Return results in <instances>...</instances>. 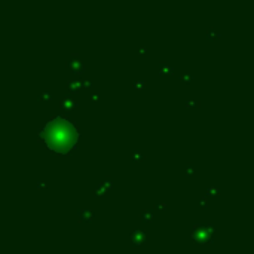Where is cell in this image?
I'll list each match as a JSON object with an SVG mask.
<instances>
[{"instance_id": "8992f818", "label": "cell", "mask_w": 254, "mask_h": 254, "mask_svg": "<svg viewBox=\"0 0 254 254\" xmlns=\"http://www.w3.org/2000/svg\"><path fill=\"white\" fill-rule=\"evenodd\" d=\"M143 232H138V230H137V232H134V233H132V242H135V244H140V242H141V241H143Z\"/></svg>"}, {"instance_id": "6da1fadb", "label": "cell", "mask_w": 254, "mask_h": 254, "mask_svg": "<svg viewBox=\"0 0 254 254\" xmlns=\"http://www.w3.org/2000/svg\"><path fill=\"white\" fill-rule=\"evenodd\" d=\"M42 137L46 140L48 146L52 150L58 153H64V152H69L74 146L77 132H76V128L67 119L55 117L54 121H51L45 127Z\"/></svg>"}, {"instance_id": "5b68a950", "label": "cell", "mask_w": 254, "mask_h": 254, "mask_svg": "<svg viewBox=\"0 0 254 254\" xmlns=\"http://www.w3.org/2000/svg\"><path fill=\"white\" fill-rule=\"evenodd\" d=\"M67 86H69V89L72 92H76L80 89V82H79V80H70Z\"/></svg>"}, {"instance_id": "ba28073f", "label": "cell", "mask_w": 254, "mask_h": 254, "mask_svg": "<svg viewBox=\"0 0 254 254\" xmlns=\"http://www.w3.org/2000/svg\"><path fill=\"white\" fill-rule=\"evenodd\" d=\"M152 218V211H143V220H150Z\"/></svg>"}, {"instance_id": "7a4b0ae2", "label": "cell", "mask_w": 254, "mask_h": 254, "mask_svg": "<svg viewBox=\"0 0 254 254\" xmlns=\"http://www.w3.org/2000/svg\"><path fill=\"white\" fill-rule=\"evenodd\" d=\"M210 236V232H207V227H198L196 232L193 233V238L198 241H205Z\"/></svg>"}, {"instance_id": "277c9868", "label": "cell", "mask_w": 254, "mask_h": 254, "mask_svg": "<svg viewBox=\"0 0 254 254\" xmlns=\"http://www.w3.org/2000/svg\"><path fill=\"white\" fill-rule=\"evenodd\" d=\"M74 100H73L72 97H67V98H64L63 101H61V106L63 107H66V109H73L74 107Z\"/></svg>"}, {"instance_id": "3957f363", "label": "cell", "mask_w": 254, "mask_h": 254, "mask_svg": "<svg viewBox=\"0 0 254 254\" xmlns=\"http://www.w3.org/2000/svg\"><path fill=\"white\" fill-rule=\"evenodd\" d=\"M70 67H72L73 70H76V72H83V64H82V61L80 59H72L70 61Z\"/></svg>"}, {"instance_id": "52a82bcc", "label": "cell", "mask_w": 254, "mask_h": 254, "mask_svg": "<svg viewBox=\"0 0 254 254\" xmlns=\"http://www.w3.org/2000/svg\"><path fill=\"white\" fill-rule=\"evenodd\" d=\"M91 214H92L91 211H88V210H82V211L79 213V217H80V220H89V218L92 217Z\"/></svg>"}]
</instances>
